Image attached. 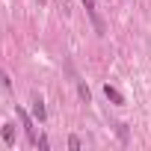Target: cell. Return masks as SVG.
<instances>
[{
    "label": "cell",
    "instance_id": "6da1fadb",
    "mask_svg": "<svg viewBox=\"0 0 151 151\" xmlns=\"http://www.w3.org/2000/svg\"><path fill=\"white\" fill-rule=\"evenodd\" d=\"M15 113H18V119H21V127L27 130V139H30V145H39V136H36V127H33V122H30V116H27V113H24L21 107H18Z\"/></svg>",
    "mask_w": 151,
    "mask_h": 151
},
{
    "label": "cell",
    "instance_id": "7a4b0ae2",
    "mask_svg": "<svg viewBox=\"0 0 151 151\" xmlns=\"http://www.w3.org/2000/svg\"><path fill=\"white\" fill-rule=\"evenodd\" d=\"M83 6H86V12H89V18H92V24H95V30H98V33L104 36V30H107V27H104V21L98 18V9H95V0H83Z\"/></svg>",
    "mask_w": 151,
    "mask_h": 151
},
{
    "label": "cell",
    "instance_id": "3957f363",
    "mask_svg": "<svg viewBox=\"0 0 151 151\" xmlns=\"http://www.w3.org/2000/svg\"><path fill=\"white\" fill-rule=\"evenodd\" d=\"M33 116H36L39 122H45V119H47V110H45V101H42L39 95L33 98Z\"/></svg>",
    "mask_w": 151,
    "mask_h": 151
},
{
    "label": "cell",
    "instance_id": "277c9868",
    "mask_svg": "<svg viewBox=\"0 0 151 151\" xmlns=\"http://www.w3.org/2000/svg\"><path fill=\"white\" fill-rule=\"evenodd\" d=\"M104 95H107V98H110L113 104H124V98H122V92H119L116 86H110V83L104 86Z\"/></svg>",
    "mask_w": 151,
    "mask_h": 151
},
{
    "label": "cell",
    "instance_id": "5b68a950",
    "mask_svg": "<svg viewBox=\"0 0 151 151\" xmlns=\"http://www.w3.org/2000/svg\"><path fill=\"white\" fill-rule=\"evenodd\" d=\"M3 142H6V145H15V124H12V122L3 124Z\"/></svg>",
    "mask_w": 151,
    "mask_h": 151
},
{
    "label": "cell",
    "instance_id": "8992f818",
    "mask_svg": "<svg viewBox=\"0 0 151 151\" xmlns=\"http://www.w3.org/2000/svg\"><path fill=\"white\" fill-rule=\"evenodd\" d=\"M77 92H80V98H83V101L89 104V98H92V92H89V86H86V83H77Z\"/></svg>",
    "mask_w": 151,
    "mask_h": 151
},
{
    "label": "cell",
    "instance_id": "52a82bcc",
    "mask_svg": "<svg viewBox=\"0 0 151 151\" xmlns=\"http://www.w3.org/2000/svg\"><path fill=\"white\" fill-rule=\"evenodd\" d=\"M0 83H3V89H12V80H9V74L0 68Z\"/></svg>",
    "mask_w": 151,
    "mask_h": 151
},
{
    "label": "cell",
    "instance_id": "ba28073f",
    "mask_svg": "<svg viewBox=\"0 0 151 151\" xmlns=\"http://www.w3.org/2000/svg\"><path fill=\"white\" fill-rule=\"evenodd\" d=\"M68 148H80V139L77 136H68Z\"/></svg>",
    "mask_w": 151,
    "mask_h": 151
}]
</instances>
